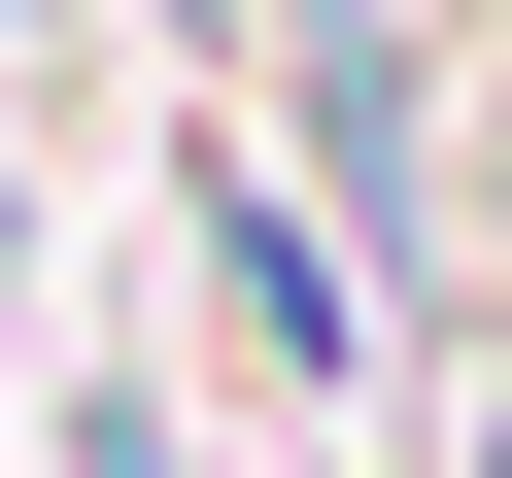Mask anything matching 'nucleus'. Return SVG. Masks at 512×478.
<instances>
[{
  "label": "nucleus",
  "mask_w": 512,
  "mask_h": 478,
  "mask_svg": "<svg viewBox=\"0 0 512 478\" xmlns=\"http://www.w3.org/2000/svg\"><path fill=\"white\" fill-rule=\"evenodd\" d=\"M478 478H512V444H478Z\"/></svg>",
  "instance_id": "obj_1"
}]
</instances>
